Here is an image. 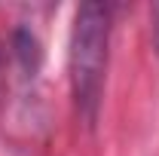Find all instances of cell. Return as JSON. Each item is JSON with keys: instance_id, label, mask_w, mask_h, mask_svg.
Here are the masks:
<instances>
[{"instance_id": "3957f363", "label": "cell", "mask_w": 159, "mask_h": 156, "mask_svg": "<svg viewBox=\"0 0 159 156\" xmlns=\"http://www.w3.org/2000/svg\"><path fill=\"white\" fill-rule=\"evenodd\" d=\"M153 46H156V52H159V3L153 6Z\"/></svg>"}, {"instance_id": "6da1fadb", "label": "cell", "mask_w": 159, "mask_h": 156, "mask_svg": "<svg viewBox=\"0 0 159 156\" xmlns=\"http://www.w3.org/2000/svg\"><path fill=\"white\" fill-rule=\"evenodd\" d=\"M113 9L107 3H83L74 12L67 43V74L77 113L86 126H95L104 101V80L110 64Z\"/></svg>"}, {"instance_id": "7a4b0ae2", "label": "cell", "mask_w": 159, "mask_h": 156, "mask_svg": "<svg viewBox=\"0 0 159 156\" xmlns=\"http://www.w3.org/2000/svg\"><path fill=\"white\" fill-rule=\"evenodd\" d=\"M12 52H16V58L25 71H37L40 67V58H43V49H40V40L34 31H25L19 28L16 34H12Z\"/></svg>"}]
</instances>
